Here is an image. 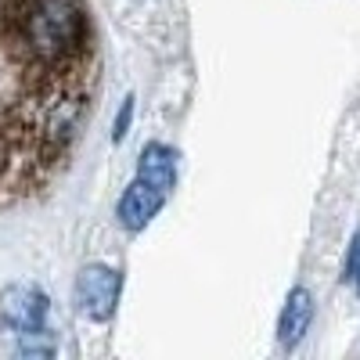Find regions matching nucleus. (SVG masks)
<instances>
[{
    "label": "nucleus",
    "mask_w": 360,
    "mask_h": 360,
    "mask_svg": "<svg viewBox=\"0 0 360 360\" xmlns=\"http://www.w3.org/2000/svg\"><path fill=\"white\" fill-rule=\"evenodd\" d=\"M130 119H134V98L123 101V108H119V119H115V130H112V141H123L127 130H130Z\"/></svg>",
    "instance_id": "obj_8"
},
{
    "label": "nucleus",
    "mask_w": 360,
    "mask_h": 360,
    "mask_svg": "<svg viewBox=\"0 0 360 360\" xmlns=\"http://www.w3.org/2000/svg\"><path fill=\"white\" fill-rule=\"evenodd\" d=\"M342 278H346L349 285H356V292H360V231H356L353 245H349V252H346V266H342Z\"/></svg>",
    "instance_id": "obj_7"
},
{
    "label": "nucleus",
    "mask_w": 360,
    "mask_h": 360,
    "mask_svg": "<svg viewBox=\"0 0 360 360\" xmlns=\"http://www.w3.org/2000/svg\"><path fill=\"white\" fill-rule=\"evenodd\" d=\"M58 349V339L51 328H40V332H25L18 335V353L22 356H51Z\"/></svg>",
    "instance_id": "obj_6"
},
{
    "label": "nucleus",
    "mask_w": 360,
    "mask_h": 360,
    "mask_svg": "<svg viewBox=\"0 0 360 360\" xmlns=\"http://www.w3.org/2000/svg\"><path fill=\"white\" fill-rule=\"evenodd\" d=\"M137 176L144 184L159 188L162 195H169L176 184V152L166 144H148L141 152V162H137Z\"/></svg>",
    "instance_id": "obj_5"
},
{
    "label": "nucleus",
    "mask_w": 360,
    "mask_h": 360,
    "mask_svg": "<svg viewBox=\"0 0 360 360\" xmlns=\"http://www.w3.org/2000/svg\"><path fill=\"white\" fill-rule=\"evenodd\" d=\"M47 314H51L47 295L33 285H11L4 295H0V321H4V328L15 339L25 335V332L47 328Z\"/></svg>",
    "instance_id": "obj_2"
},
{
    "label": "nucleus",
    "mask_w": 360,
    "mask_h": 360,
    "mask_svg": "<svg viewBox=\"0 0 360 360\" xmlns=\"http://www.w3.org/2000/svg\"><path fill=\"white\" fill-rule=\"evenodd\" d=\"M162 202H166V195L159 188H152V184H144V180L137 176L134 184L127 188L123 202H119V224H123L127 231H141V227L152 224V217L162 209Z\"/></svg>",
    "instance_id": "obj_3"
},
{
    "label": "nucleus",
    "mask_w": 360,
    "mask_h": 360,
    "mask_svg": "<svg viewBox=\"0 0 360 360\" xmlns=\"http://www.w3.org/2000/svg\"><path fill=\"white\" fill-rule=\"evenodd\" d=\"M119 270L112 266H101V263H90L79 270L76 278V307L79 314L94 317V321H108L115 314V303H119Z\"/></svg>",
    "instance_id": "obj_1"
},
{
    "label": "nucleus",
    "mask_w": 360,
    "mask_h": 360,
    "mask_svg": "<svg viewBox=\"0 0 360 360\" xmlns=\"http://www.w3.org/2000/svg\"><path fill=\"white\" fill-rule=\"evenodd\" d=\"M310 321H314V295L299 285V288L288 292L285 310H281V321H278V339H281V346H295L299 339L307 335Z\"/></svg>",
    "instance_id": "obj_4"
}]
</instances>
